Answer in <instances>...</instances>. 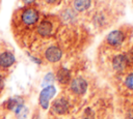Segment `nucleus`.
Wrapping results in <instances>:
<instances>
[{"mask_svg": "<svg viewBox=\"0 0 133 119\" xmlns=\"http://www.w3.org/2000/svg\"><path fill=\"white\" fill-rule=\"evenodd\" d=\"M41 20V13L37 6L33 4L26 5L15 11L11 20V27L15 32L24 33L33 31Z\"/></svg>", "mask_w": 133, "mask_h": 119, "instance_id": "nucleus-1", "label": "nucleus"}, {"mask_svg": "<svg viewBox=\"0 0 133 119\" xmlns=\"http://www.w3.org/2000/svg\"><path fill=\"white\" fill-rule=\"evenodd\" d=\"M62 23L59 17L56 16H46L39 20L34 28V33L39 37H48L53 32H55L58 25Z\"/></svg>", "mask_w": 133, "mask_h": 119, "instance_id": "nucleus-2", "label": "nucleus"}, {"mask_svg": "<svg viewBox=\"0 0 133 119\" xmlns=\"http://www.w3.org/2000/svg\"><path fill=\"white\" fill-rule=\"evenodd\" d=\"M44 57L48 62L55 63L58 62L62 57V51L57 46H50L44 52Z\"/></svg>", "mask_w": 133, "mask_h": 119, "instance_id": "nucleus-3", "label": "nucleus"}, {"mask_svg": "<svg viewBox=\"0 0 133 119\" xmlns=\"http://www.w3.org/2000/svg\"><path fill=\"white\" fill-rule=\"evenodd\" d=\"M86 89H87V82L81 77L75 78L70 82V90L76 95L83 94L86 91Z\"/></svg>", "mask_w": 133, "mask_h": 119, "instance_id": "nucleus-4", "label": "nucleus"}, {"mask_svg": "<svg viewBox=\"0 0 133 119\" xmlns=\"http://www.w3.org/2000/svg\"><path fill=\"white\" fill-rule=\"evenodd\" d=\"M55 94V88L52 85H49L47 87H45L42 92L39 93V97H38V101L39 105L43 109H47L49 106V101L50 99L53 97V95Z\"/></svg>", "mask_w": 133, "mask_h": 119, "instance_id": "nucleus-5", "label": "nucleus"}, {"mask_svg": "<svg viewBox=\"0 0 133 119\" xmlns=\"http://www.w3.org/2000/svg\"><path fill=\"white\" fill-rule=\"evenodd\" d=\"M16 62L14 54L8 50L0 51V69H8Z\"/></svg>", "mask_w": 133, "mask_h": 119, "instance_id": "nucleus-6", "label": "nucleus"}, {"mask_svg": "<svg viewBox=\"0 0 133 119\" xmlns=\"http://www.w3.org/2000/svg\"><path fill=\"white\" fill-rule=\"evenodd\" d=\"M91 5V0H71L70 8H72L75 12H83L87 10Z\"/></svg>", "mask_w": 133, "mask_h": 119, "instance_id": "nucleus-7", "label": "nucleus"}, {"mask_svg": "<svg viewBox=\"0 0 133 119\" xmlns=\"http://www.w3.org/2000/svg\"><path fill=\"white\" fill-rule=\"evenodd\" d=\"M125 36H124V33L121 31V30H114L112 32H110L107 37H106V41L108 44L112 46V47H115V46H118L123 42Z\"/></svg>", "mask_w": 133, "mask_h": 119, "instance_id": "nucleus-8", "label": "nucleus"}, {"mask_svg": "<svg viewBox=\"0 0 133 119\" xmlns=\"http://www.w3.org/2000/svg\"><path fill=\"white\" fill-rule=\"evenodd\" d=\"M52 109L55 113L57 114H65L69 110V102L66 100V98L64 97H59L57 99H55V101L52 105Z\"/></svg>", "mask_w": 133, "mask_h": 119, "instance_id": "nucleus-9", "label": "nucleus"}, {"mask_svg": "<svg viewBox=\"0 0 133 119\" xmlns=\"http://www.w3.org/2000/svg\"><path fill=\"white\" fill-rule=\"evenodd\" d=\"M127 64H128L127 57L124 55H117L112 60V65L116 70H123L127 66Z\"/></svg>", "mask_w": 133, "mask_h": 119, "instance_id": "nucleus-10", "label": "nucleus"}, {"mask_svg": "<svg viewBox=\"0 0 133 119\" xmlns=\"http://www.w3.org/2000/svg\"><path fill=\"white\" fill-rule=\"evenodd\" d=\"M56 78L58 80V82L62 85H65L68 83H70V80H71V75H70V71L64 68V67H61L57 70V73H56Z\"/></svg>", "mask_w": 133, "mask_h": 119, "instance_id": "nucleus-11", "label": "nucleus"}, {"mask_svg": "<svg viewBox=\"0 0 133 119\" xmlns=\"http://www.w3.org/2000/svg\"><path fill=\"white\" fill-rule=\"evenodd\" d=\"M126 86L129 88V89H133V73L129 75L127 78H126Z\"/></svg>", "mask_w": 133, "mask_h": 119, "instance_id": "nucleus-12", "label": "nucleus"}, {"mask_svg": "<svg viewBox=\"0 0 133 119\" xmlns=\"http://www.w3.org/2000/svg\"><path fill=\"white\" fill-rule=\"evenodd\" d=\"M53 80H54L53 75H52V73H48V75L45 77L44 82H43V84H42V85H43V86H46V85H47V86H49V84H50Z\"/></svg>", "mask_w": 133, "mask_h": 119, "instance_id": "nucleus-13", "label": "nucleus"}, {"mask_svg": "<svg viewBox=\"0 0 133 119\" xmlns=\"http://www.w3.org/2000/svg\"><path fill=\"white\" fill-rule=\"evenodd\" d=\"M42 1H43L46 5H48V6H55V5L59 4L61 0H42Z\"/></svg>", "mask_w": 133, "mask_h": 119, "instance_id": "nucleus-14", "label": "nucleus"}, {"mask_svg": "<svg viewBox=\"0 0 133 119\" xmlns=\"http://www.w3.org/2000/svg\"><path fill=\"white\" fill-rule=\"evenodd\" d=\"M22 1H23V2H24L26 5H29V4H32V3H33L35 0H22Z\"/></svg>", "mask_w": 133, "mask_h": 119, "instance_id": "nucleus-15", "label": "nucleus"}, {"mask_svg": "<svg viewBox=\"0 0 133 119\" xmlns=\"http://www.w3.org/2000/svg\"><path fill=\"white\" fill-rule=\"evenodd\" d=\"M2 87H3V79L2 77H0V90L2 89Z\"/></svg>", "mask_w": 133, "mask_h": 119, "instance_id": "nucleus-16", "label": "nucleus"}]
</instances>
